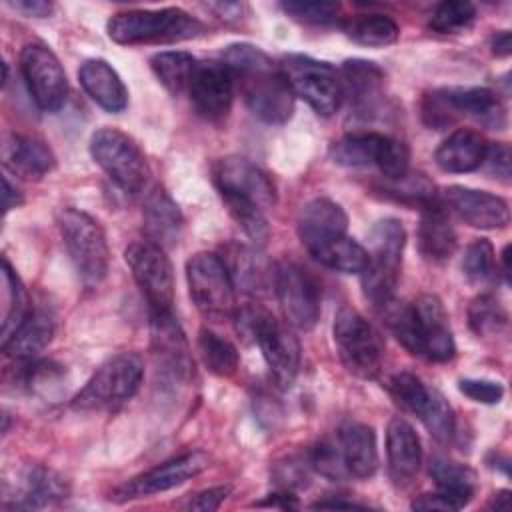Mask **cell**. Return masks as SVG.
<instances>
[{
    "instance_id": "1",
    "label": "cell",
    "mask_w": 512,
    "mask_h": 512,
    "mask_svg": "<svg viewBox=\"0 0 512 512\" xmlns=\"http://www.w3.org/2000/svg\"><path fill=\"white\" fill-rule=\"evenodd\" d=\"M222 62L234 74L254 116L268 124H284L292 118L296 96L264 50L246 42L230 44L222 50Z\"/></svg>"
},
{
    "instance_id": "2",
    "label": "cell",
    "mask_w": 512,
    "mask_h": 512,
    "mask_svg": "<svg viewBox=\"0 0 512 512\" xmlns=\"http://www.w3.org/2000/svg\"><path fill=\"white\" fill-rule=\"evenodd\" d=\"M232 318L236 332L258 344L276 384L284 390L290 388L300 368V342L294 332L258 304L236 308Z\"/></svg>"
},
{
    "instance_id": "3",
    "label": "cell",
    "mask_w": 512,
    "mask_h": 512,
    "mask_svg": "<svg viewBox=\"0 0 512 512\" xmlns=\"http://www.w3.org/2000/svg\"><path fill=\"white\" fill-rule=\"evenodd\" d=\"M106 32L122 46L170 44L200 36L204 24L180 8L128 10L114 14L106 24Z\"/></svg>"
},
{
    "instance_id": "4",
    "label": "cell",
    "mask_w": 512,
    "mask_h": 512,
    "mask_svg": "<svg viewBox=\"0 0 512 512\" xmlns=\"http://www.w3.org/2000/svg\"><path fill=\"white\" fill-rule=\"evenodd\" d=\"M422 118L436 130L454 124L458 118H470L484 128L502 130L506 126V108L498 94L484 86L440 88L424 96Z\"/></svg>"
},
{
    "instance_id": "5",
    "label": "cell",
    "mask_w": 512,
    "mask_h": 512,
    "mask_svg": "<svg viewBox=\"0 0 512 512\" xmlns=\"http://www.w3.org/2000/svg\"><path fill=\"white\" fill-rule=\"evenodd\" d=\"M406 230L396 218H382L370 230V252L360 274L364 296L384 308L394 300V290L402 270Z\"/></svg>"
},
{
    "instance_id": "6",
    "label": "cell",
    "mask_w": 512,
    "mask_h": 512,
    "mask_svg": "<svg viewBox=\"0 0 512 512\" xmlns=\"http://www.w3.org/2000/svg\"><path fill=\"white\" fill-rule=\"evenodd\" d=\"M144 362L134 352H120L108 358L74 396L72 406L84 412L116 410L126 404L140 388Z\"/></svg>"
},
{
    "instance_id": "7",
    "label": "cell",
    "mask_w": 512,
    "mask_h": 512,
    "mask_svg": "<svg viewBox=\"0 0 512 512\" xmlns=\"http://www.w3.org/2000/svg\"><path fill=\"white\" fill-rule=\"evenodd\" d=\"M58 228L80 280L86 286H98L106 278L110 264L108 242L98 220L68 206L58 212Z\"/></svg>"
},
{
    "instance_id": "8",
    "label": "cell",
    "mask_w": 512,
    "mask_h": 512,
    "mask_svg": "<svg viewBox=\"0 0 512 512\" xmlns=\"http://www.w3.org/2000/svg\"><path fill=\"white\" fill-rule=\"evenodd\" d=\"M90 154L122 192L138 194L144 190L150 166L132 136L118 128H98L90 138Z\"/></svg>"
},
{
    "instance_id": "9",
    "label": "cell",
    "mask_w": 512,
    "mask_h": 512,
    "mask_svg": "<svg viewBox=\"0 0 512 512\" xmlns=\"http://www.w3.org/2000/svg\"><path fill=\"white\" fill-rule=\"evenodd\" d=\"M332 336L340 362L352 376L374 380L380 374L384 358L382 340L358 310L342 306L334 316Z\"/></svg>"
},
{
    "instance_id": "10",
    "label": "cell",
    "mask_w": 512,
    "mask_h": 512,
    "mask_svg": "<svg viewBox=\"0 0 512 512\" xmlns=\"http://www.w3.org/2000/svg\"><path fill=\"white\" fill-rule=\"evenodd\" d=\"M330 158L338 166L366 168L376 166L388 180H398L410 170L408 146L392 136L378 132H352L330 146Z\"/></svg>"
},
{
    "instance_id": "11",
    "label": "cell",
    "mask_w": 512,
    "mask_h": 512,
    "mask_svg": "<svg viewBox=\"0 0 512 512\" xmlns=\"http://www.w3.org/2000/svg\"><path fill=\"white\" fill-rule=\"evenodd\" d=\"M278 68L292 94L302 98L316 114L332 116L340 108L344 100L342 78L332 64L306 54H286Z\"/></svg>"
},
{
    "instance_id": "12",
    "label": "cell",
    "mask_w": 512,
    "mask_h": 512,
    "mask_svg": "<svg viewBox=\"0 0 512 512\" xmlns=\"http://www.w3.org/2000/svg\"><path fill=\"white\" fill-rule=\"evenodd\" d=\"M190 298L210 320L232 318L236 312V286L218 254L198 252L186 262Z\"/></svg>"
},
{
    "instance_id": "13",
    "label": "cell",
    "mask_w": 512,
    "mask_h": 512,
    "mask_svg": "<svg viewBox=\"0 0 512 512\" xmlns=\"http://www.w3.org/2000/svg\"><path fill=\"white\" fill-rule=\"evenodd\" d=\"M274 292L282 314L292 328L312 330L320 318V286L316 278L292 260L274 264Z\"/></svg>"
},
{
    "instance_id": "14",
    "label": "cell",
    "mask_w": 512,
    "mask_h": 512,
    "mask_svg": "<svg viewBox=\"0 0 512 512\" xmlns=\"http://www.w3.org/2000/svg\"><path fill=\"white\" fill-rule=\"evenodd\" d=\"M126 264L132 270L150 314L172 312L174 304V274L164 248L140 240L132 242L124 252Z\"/></svg>"
},
{
    "instance_id": "15",
    "label": "cell",
    "mask_w": 512,
    "mask_h": 512,
    "mask_svg": "<svg viewBox=\"0 0 512 512\" xmlns=\"http://www.w3.org/2000/svg\"><path fill=\"white\" fill-rule=\"evenodd\" d=\"M20 70L26 88L44 112H56L68 96V78L58 56L42 42H30L20 52Z\"/></svg>"
},
{
    "instance_id": "16",
    "label": "cell",
    "mask_w": 512,
    "mask_h": 512,
    "mask_svg": "<svg viewBox=\"0 0 512 512\" xmlns=\"http://www.w3.org/2000/svg\"><path fill=\"white\" fill-rule=\"evenodd\" d=\"M212 178L222 198L248 200L262 210L276 204V186L270 174L242 156L220 158L212 168Z\"/></svg>"
},
{
    "instance_id": "17",
    "label": "cell",
    "mask_w": 512,
    "mask_h": 512,
    "mask_svg": "<svg viewBox=\"0 0 512 512\" xmlns=\"http://www.w3.org/2000/svg\"><path fill=\"white\" fill-rule=\"evenodd\" d=\"M208 468V456L200 450L186 452L182 456H176L172 460H166L134 478L124 482L112 492L114 502H128L136 498H146L152 494H160L166 490H172L186 480L198 476L202 470Z\"/></svg>"
},
{
    "instance_id": "18",
    "label": "cell",
    "mask_w": 512,
    "mask_h": 512,
    "mask_svg": "<svg viewBox=\"0 0 512 512\" xmlns=\"http://www.w3.org/2000/svg\"><path fill=\"white\" fill-rule=\"evenodd\" d=\"M234 74L224 62H198L188 94L198 116L220 122L228 116L234 100Z\"/></svg>"
},
{
    "instance_id": "19",
    "label": "cell",
    "mask_w": 512,
    "mask_h": 512,
    "mask_svg": "<svg viewBox=\"0 0 512 512\" xmlns=\"http://www.w3.org/2000/svg\"><path fill=\"white\" fill-rule=\"evenodd\" d=\"M444 210L458 216L464 224L480 230H498L508 226V202L496 194L466 186H448L440 198Z\"/></svg>"
},
{
    "instance_id": "20",
    "label": "cell",
    "mask_w": 512,
    "mask_h": 512,
    "mask_svg": "<svg viewBox=\"0 0 512 512\" xmlns=\"http://www.w3.org/2000/svg\"><path fill=\"white\" fill-rule=\"evenodd\" d=\"M152 352L158 370L168 382H184L192 374V358L184 332L172 312L150 314Z\"/></svg>"
},
{
    "instance_id": "21",
    "label": "cell",
    "mask_w": 512,
    "mask_h": 512,
    "mask_svg": "<svg viewBox=\"0 0 512 512\" xmlns=\"http://www.w3.org/2000/svg\"><path fill=\"white\" fill-rule=\"evenodd\" d=\"M342 90L350 110L360 120H370L384 102V72L374 62L354 58L342 66Z\"/></svg>"
},
{
    "instance_id": "22",
    "label": "cell",
    "mask_w": 512,
    "mask_h": 512,
    "mask_svg": "<svg viewBox=\"0 0 512 512\" xmlns=\"http://www.w3.org/2000/svg\"><path fill=\"white\" fill-rule=\"evenodd\" d=\"M68 496V486L60 474H56L50 468L30 464L26 466L6 496L10 502H6V508L12 510H38L52 506Z\"/></svg>"
},
{
    "instance_id": "23",
    "label": "cell",
    "mask_w": 512,
    "mask_h": 512,
    "mask_svg": "<svg viewBox=\"0 0 512 512\" xmlns=\"http://www.w3.org/2000/svg\"><path fill=\"white\" fill-rule=\"evenodd\" d=\"M420 328V346L424 358L432 362H448L456 354V342L448 322V314L434 294H424L412 302Z\"/></svg>"
},
{
    "instance_id": "24",
    "label": "cell",
    "mask_w": 512,
    "mask_h": 512,
    "mask_svg": "<svg viewBox=\"0 0 512 512\" xmlns=\"http://www.w3.org/2000/svg\"><path fill=\"white\" fill-rule=\"evenodd\" d=\"M388 472L394 484H410L422 464V442L416 430L402 416H394L386 428Z\"/></svg>"
},
{
    "instance_id": "25",
    "label": "cell",
    "mask_w": 512,
    "mask_h": 512,
    "mask_svg": "<svg viewBox=\"0 0 512 512\" xmlns=\"http://www.w3.org/2000/svg\"><path fill=\"white\" fill-rule=\"evenodd\" d=\"M142 220L148 242L164 250L178 244L184 228V218L178 204L170 198V194L164 188L154 186L146 194L142 206Z\"/></svg>"
},
{
    "instance_id": "26",
    "label": "cell",
    "mask_w": 512,
    "mask_h": 512,
    "mask_svg": "<svg viewBox=\"0 0 512 512\" xmlns=\"http://www.w3.org/2000/svg\"><path fill=\"white\" fill-rule=\"evenodd\" d=\"M348 230V216L340 204L328 198L310 200L298 216V236L306 250L324 244L332 238L344 236Z\"/></svg>"
},
{
    "instance_id": "27",
    "label": "cell",
    "mask_w": 512,
    "mask_h": 512,
    "mask_svg": "<svg viewBox=\"0 0 512 512\" xmlns=\"http://www.w3.org/2000/svg\"><path fill=\"white\" fill-rule=\"evenodd\" d=\"M84 92L106 112L118 114L128 106V90L120 74L104 58H88L78 70Z\"/></svg>"
},
{
    "instance_id": "28",
    "label": "cell",
    "mask_w": 512,
    "mask_h": 512,
    "mask_svg": "<svg viewBox=\"0 0 512 512\" xmlns=\"http://www.w3.org/2000/svg\"><path fill=\"white\" fill-rule=\"evenodd\" d=\"M338 448L344 466L352 478H372L378 470V448L372 426L362 422H346L338 430Z\"/></svg>"
},
{
    "instance_id": "29",
    "label": "cell",
    "mask_w": 512,
    "mask_h": 512,
    "mask_svg": "<svg viewBox=\"0 0 512 512\" xmlns=\"http://www.w3.org/2000/svg\"><path fill=\"white\" fill-rule=\"evenodd\" d=\"M4 164L24 180H40L54 170L56 156L44 140L12 134L4 142Z\"/></svg>"
},
{
    "instance_id": "30",
    "label": "cell",
    "mask_w": 512,
    "mask_h": 512,
    "mask_svg": "<svg viewBox=\"0 0 512 512\" xmlns=\"http://www.w3.org/2000/svg\"><path fill=\"white\" fill-rule=\"evenodd\" d=\"M486 148L488 142L480 132L470 128H458L436 148L434 160L444 172L466 174L482 166Z\"/></svg>"
},
{
    "instance_id": "31",
    "label": "cell",
    "mask_w": 512,
    "mask_h": 512,
    "mask_svg": "<svg viewBox=\"0 0 512 512\" xmlns=\"http://www.w3.org/2000/svg\"><path fill=\"white\" fill-rule=\"evenodd\" d=\"M54 330L56 322L50 310L32 308L12 336L2 342V350L6 356L20 362L34 360L52 342Z\"/></svg>"
},
{
    "instance_id": "32",
    "label": "cell",
    "mask_w": 512,
    "mask_h": 512,
    "mask_svg": "<svg viewBox=\"0 0 512 512\" xmlns=\"http://www.w3.org/2000/svg\"><path fill=\"white\" fill-rule=\"evenodd\" d=\"M456 244L458 238L442 202L438 200L424 208L418 224V246L422 256L436 264L444 262L454 254Z\"/></svg>"
},
{
    "instance_id": "33",
    "label": "cell",
    "mask_w": 512,
    "mask_h": 512,
    "mask_svg": "<svg viewBox=\"0 0 512 512\" xmlns=\"http://www.w3.org/2000/svg\"><path fill=\"white\" fill-rule=\"evenodd\" d=\"M150 68L158 82L174 96L188 92L192 76L198 68V60L184 50H166L150 58Z\"/></svg>"
},
{
    "instance_id": "34",
    "label": "cell",
    "mask_w": 512,
    "mask_h": 512,
    "mask_svg": "<svg viewBox=\"0 0 512 512\" xmlns=\"http://www.w3.org/2000/svg\"><path fill=\"white\" fill-rule=\"evenodd\" d=\"M308 252L322 266L336 272H344V274H362L368 260V252L354 238H348L346 234L332 238L324 244H318Z\"/></svg>"
},
{
    "instance_id": "35",
    "label": "cell",
    "mask_w": 512,
    "mask_h": 512,
    "mask_svg": "<svg viewBox=\"0 0 512 512\" xmlns=\"http://www.w3.org/2000/svg\"><path fill=\"white\" fill-rule=\"evenodd\" d=\"M0 278H2V342H4L24 322V318L32 308L28 306V294L22 280L18 278V274L14 272V268L6 258H2Z\"/></svg>"
},
{
    "instance_id": "36",
    "label": "cell",
    "mask_w": 512,
    "mask_h": 512,
    "mask_svg": "<svg viewBox=\"0 0 512 512\" xmlns=\"http://www.w3.org/2000/svg\"><path fill=\"white\" fill-rule=\"evenodd\" d=\"M224 264L232 276L234 286H240L246 292H258L266 286V282H274V266H266L262 258L246 246H236Z\"/></svg>"
},
{
    "instance_id": "37",
    "label": "cell",
    "mask_w": 512,
    "mask_h": 512,
    "mask_svg": "<svg viewBox=\"0 0 512 512\" xmlns=\"http://www.w3.org/2000/svg\"><path fill=\"white\" fill-rule=\"evenodd\" d=\"M344 32L356 44L368 48H384L398 40L400 28L398 24L384 14H364L344 22Z\"/></svg>"
},
{
    "instance_id": "38",
    "label": "cell",
    "mask_w": 512,
    "mask_h": 512,
    "mask_svg": "<svg viewBox=\"0 0 512 512\" xmlns=\"http://www.w3.org/2000/svg\"><path fill=\"white\" fill-rule=\"evenodd\" d=\"M198 354L204 362V366L220 376V378H230L236 374L238 370V364H240V354L236 350V346L222 338L220 334L208 330V328H202L198 332Z\"/></svg>"
},
{
    "instance_id": "39",
    "label": "cell",
    "mask_w": 512,
    "mask_h": 512,
    "mask_svg": "<svg viewBox=\"0 0 512 512\" xmlns=\"http://www.w3.org/2000/svg\"><path fill=\"white\" fill-rule=\"evenodd\" d=\"M430 476L438 490L454 494L466 504L472 500L474 488H476V474L466 464H458L442 456H434L430 460Z\"/></svg>"
},
{
    "instance_id": "40",
    "label": "cell",
    "mask_w": 512,
    "mask_h": 512,
    "mask_svg": "<svg viewBox=\"0 0 512 512\" xmlns=\"http://www.w3.org/2000/svg\"><path fill=\"white\" fill-rule=\"evenodd\" d=\"M468 324L478 338H494L506 330L508 314L494 294L484 292L470 302Z\"/></svg>"
},
{
    "instance_id": "41",
    "label": "cell",
    "mask_w": 512,
    "mask_h": 512,
    "mask_svg": "<svg viewBox=\"0 0 512 512\" xmlns=\"http://www.w3.org/2000/svg\"><path fill=\"white\" fill-rule=\"evenodd\" d=\"M418 418L422 420L430 436L440 444H448L454 438V432H456L454 410L450 402L442 396V392H438L436 388H430L428 398L422 410L418 412Z\"/></svg>"
},
{
    "instance_id": "42",
    "label": "cell",
    "mask_w": 512,
    "mask_h": 512,
    "mask_svg": "<svg viewBox=\"0 0 512 512\" xmlns=\"http://www.w3.org/2000/svg\"><path fill=\"white\" fill-rule=\"evenodd\" d=\"M66 372L64 366L52 360H26L22 372V384L36 396L54 398L64 390Z\"/></svg>"
},
{
    "instance_id": "43",
    "label": "cell",
    "mask_w": 512,
    "mask_h": 512,
    "mask_svg": "<svg viewBox=\"0 0 512 512\" xmlns=\"http://www.w3.org/2000/svg\"><path fill=\"white\" fill-rule=\"evenodd\" d=\"M388 328L396 336V340L414 356L422 354L420 346V328H418V318L416 310L412 304H396L394 300L386 304L384 308Z\"/></svg>"
},
{
    "instance_id": "44",
    "label": "cell",
    "mask_w": 512,
    "mask_h": 512,
    "mask_svg": "<svg viewBox=\"0 0 512 512\" xmlns=\"http://www.w3.org/2000/svg\"><path fill=\"white\" fill-rule=\"evenodd\" d=\"M228 214L234 218V222L242 228V232L256 244L264 246L270 238V226L264 216V210L248 200L240 198H222Z\"/></svg>"
},
{
    "instance_id": "45",
    "label": "cell",
    "mask_w": 512,
    "mask_h": 512,
    "mask_svg": "<svg viewBox=\"0 0 512 512\" xmlns=\"http://www.w3.org/2000/svg\"><path fill=\"white\" fill-rule=\"evenodd\" d=\"M474 20V4L464 0H446L434 8L428 26L438 34H460L466 32L474 24Z\"/></svg>"
},
{
    "instance_id": "46",
    "label": "cell",
    "mask_w": 512,
    "mask_h": 512,
    "mask_svg": "<svg viewBox=\"0 0 512 512\" xmlns=\"http://www.w3.org/2000/svg\"><path fill=\"white\" fill-rule=\"evenodd\" d=\"M384 192L394 196L398 202L418 206L420 210H424L440 200L434 184L426 176L410 174V172L398 180H390V184L384 186Z\"/></svg>"
},
{
    "instance_id": "47",
    "label": "cell",
    "mask_w": 512,
    "mask_h": 512,
    "mask_svg": "<svg viewBox=\"0 0 512 512\" xmlns=\"http://www.w3.org/2000/svg\"><path fill=\"white\" fill-rule=\"evenodd\" d=\"M462 272L474 286H486L496 278L494 248L486 238L474 240L462 258Z\"/></svg>"
},
{
    "instance_id": "48",
    "label": "cell",
    "mask_w": 512,
    "mask_h": 512,
    "mask_svg": "<svg viewBox=\"0 0 512 512\" xmlns=\"http://www.w3.org/2000/svg\"><path fill=\"white\" fill-rule=\"evenodd\" d=\"M388 390H390V396L394 398V402L402 410L418 416V412L422 410V406L428 398L430 386H426L418 376H414L410 372H398L390 378Z\"/></svg>"
},
{
    "instance_id": "49",
    "label": "cell",
    "mask_w": 512,
    "mask_h": 512,
    "mask_svg": "<svg viewBox=\"0 0 512 512\" xmlns=\"http://www.w3.org/2000/svg\"><path fill=\"white\" fill-rule=\"evenodd\" d=\"M280 8L304 24L330 26L340 22V6L334 2H282Z\"/></svg>"
},
{
    "instance_id": "50",
    "label": "cell",
    "mask_w": 512,
    "mask_h": 512,
    "mask_svg": "<svg viewBox=\"0 0 512 512\" xmlns=\"http://www.w3.org/2000/svg\"><path fill=\"white\" fill-rule=\"evenodd\" d=\"M310 464H312V470L318 472L320 476L328 478L330 482H342L346 478H350L346 466H344V460H342V454H340V448H338V442H332V440H324L320 444H316L310 452Z\"/></svg>"
},
{
    "instance_id": "51",
    "label": "cell",
    "mask_w": 512,
    "mask_h": 512,
    "mask_svg": "<svg viewBox=\"0 0 512 512\" xmlns=\"http://www.w3.org/2000/svg\"><path fill=\"white\" fill-rule=\"evenodd\" d=\"M310 456H286L282 462H278L274 466V480L278 484V490H300L304 486H308L310 480Z\"/></svg>"
},
{
    "instance_id": "52",
    "label": "cell",
    "mask_w": 512,
    "mask_h": 512,
    "mask_svg": "<svg viewBox=\"0 0 512 512\" xmlns=\"http://www.w3.org/2000/svg\"><path fill=\"white\" fill-rule=\"evenodd\" d=\"M458 390L480 404H498L504 396L502 384L494 380H484V378H464L458 382Z\"/></svg>"
},
{
    "instance_id": "53",
    "label": "cell",
    "mask_w": 512,
    "mask_h": 512,
    "mask_svg": "<svg viewBox=\"0 0 512 512\" xmlns=\"http://www.w3.org/2000/svg\"><path fill=\"white\" fill-rule=\"evenodd\" d=\"M482 166L490 176L502 182H510V146L506 142L488 144Z\"/></svg>"
},
{
    "instance_id": "54",
    "label": "cell",
    "mask_w": 512,
    "mask_h": 512,
    "mask_svg": "<svg viewBox=\"0 0 512 512\" xmlns=\"http://www.w3.org/2000/svg\"><path fill=\"white\" fill-rule=\"evenodd\" d=\"M464 506H466V502H462L454 494H448L438 488H436V492L422 494L412 502L414 510H444V512H448V510H460Z\"/></svg>"
},
{
    "instance_id": "55",
    "label": "cell",
    "mask_w": 512,
    "mask_h": 512,
    "mask_svg": "<svg viewBox=\"0 0 512 512\" xmlns=\"http://www.w3.org/2000/svg\"><path fill=\"white\" fill-rule=\"evenodd\" d=\"M232 486H214L208 490L198 492L194 498H190V502L186 504L188 510H218L220 504L230 496Z\"/></svg>"
},
{
    "instance_id": "56",
    "label": "cell",
    "mask_w": 512,
    "mask_h": 512,
    "mask_svg": "<svg viewBox=\"0 0 512 512\" xmlns=\"http://www.w3.org/2000/svg\"><path fill=\"white\" fill-rule=\"evenodd\" d=\"M8 6L28 18H46L54 10L50 2H42V0H18V2H8Z\"/></svg>"
},
{
    "instance_id": "57",
    "label": "cell",
    "mask_w": 512,
    "mask_h": 512,
    "mask_svg": "<svg viewBox=\"0 0 512 512\" xmlns=\"http://www.w3.org/2000/svg\"><path fill=\"white\" fill-rule=\"evenodd\" d=\"M206 8L212 10L222 20H238L246 10V6L240 2H212V4H206Z\"/></svg>"
},
{
    "instance_id": "58",
    "label": "cell",
    "mask_w": 512,
    "mask_h": 512,
    "mask_svg": "<svg viewBox=\"0 0 512 512\" xmlns=\"http://www.w3.org/2000/svg\"><path fill=\"white\" fill-rule=\"evenodd\" d=\"M256 506H272V508H280V510H290V508H298V500H296L294 492L278 490L274 494H268V498L258 502Z\"/></svg>"
},
{
    "instance_id": "59",
    "label": "cell",
    "mask_w": 512,
    "mask_h": 512,
    "mask_svg": "<svg viewBox=\"0 0 512 512\" xmlns=\"http://www.w3.org/2000/svg\"><path fill=\"white\" fill-rule=\"evenodd\" d=\"M2 184H4V212L8 214L10 210L22 206L24 196H22V192L18 190V186H14V184L10 182L8 176L2 178Z\"/></svg>"
},
{
    "instance_id": "60",
    "label": "cell",
    "mask_w": 512,
    "mask_h": 512,
    "mask_svg": "<svg viewBox=\"0 0 512 512\" xmlns=\"http://www.w3.org/2000/svg\"><path fill=\"white\" fill-rule=\"evenodd\" d=\"M490 48L496 56H508L512 52V40H510V32L508 30H500L496 34H492L490 38Z\"/></svg>"
},
{
    "instance_id": "61",
    "label": "cell",
    "mask_w": 512,
    "mask_h": 512,
    "mask_svg": "<svg viewBox=\"0 0 512 512\" xmlns=\"http://www.w3.org/2000/svg\"><path fill=\"white\" fill-rule=\"evenodd\" d=\"M310 508H344V510H364L366 504H358V502H350V500H340V498H328V500H318L314 502Z\"/></svg>"
},
{
    "instance_id": "62",
    "label": "cell",
    "mask_w": 512,
    "mask_h": 512,
    "mask_svg": "<svg viewBox=\"0 0 512 512\" xmlns=\"http://www.w3.org/2000/svg\"><path fill=\"white\" fill-rule=\"evenodd\" d=\"M510 506V492L508 490H500L492 496L488 508H494V510H508Z\"/></svg>"
},
{
    "instance_id": "63",
    "label": "cell",
    "mask_w": 512,
    "mask_h": 512,
    "mask_svg": "<svg viewBox=\"0 0 512 512\" xmlns=\"http://www.w3.org/2000/svg\"><path fill=\"white\" fill-rule=\"evenodd\" d=\"M500 256H502V276L506 278V282H510V266H508V262H510V246H504Z\"/></svg>"
}]
</instances>
